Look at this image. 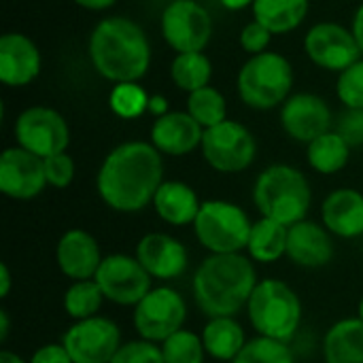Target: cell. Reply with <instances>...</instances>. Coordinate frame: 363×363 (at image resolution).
Wrapping results in <instances>:
<instances>
[{"mask_svg":"<svg viewBox=\"0 0 363 363\" xmlns=\"http://www.w3.org/2000/svg\"><path fill=\"white\" fill-rule=\"evenodd\" d=\"M162 153L145 140H128L108 151L96 174L100 200L117 213L134 215L153 204L164 183Z\"/></svg>","mask_w":363,"mask_h":363,"instance_id":"cell-1","label":"cell"},{"mask_svg":"<svg viewBox=\"0 0 363 363\" xmlns=\"http://www.w3.org/2000/svg\"><path fill=\"white\" fill-rule=\"evenodd\" d=\"M91 68L111 83H138L151 66V43L143 26L123 15L100 19L87 40Z\"/></svg>","mask_w":363,"mask_h":363,"instance_id":"cell-2","label":"cell"},{"mask_svg":"<svg viewBox=\"0 0 363 363\" xmlns=\"http://www.w3.org/2000/svg\"><path fill=\"white\" fill-rule=\"evenodd\" d=\"M259 283L255 262L242 253L208 255L191 279L196 306L208 319L236 317Z\"/></svg>","mask_w":363,"mask_h":363,"instance_id":"cell-3","label":"cell"},{"mask_svg":"<svg viewBox=\"0 0 363 363\" xmlns=\"http://www.w3.org/2000/svg\"><path fill=\"white\" fill-rule=\"evenodd\" d=\"M253 204L262 217L289 228L306 219L313 204V189L300 168L289 164H272L255 179Z\"/></svg>","mask_w":363,"mask_h":363,"instance_id":"cell-4","label":"cell"},{"mask_svg":"<svg viewBox=\"0 0 363 363\" xmlns=\"http://www.w3.org/2000/svg\"><path fill=\"white\" fill-rule=\"evenodd\" d=\"M302 300L294 287L281 279H259L249 304L247 317L257 336L291 342L302 325Z\"/></svg>","mask_w":363,"mask_h":363,"instance_id":"cell-5","label":"cell"},{"mask_svg":"<svg viewBox=\"0 0 363 363\" xmlns=\"http://www.w3.org/2000/svg\"><path fill=\"white\" fill-rule=\"evenodd\" d=\"M294 89V66L277 53L264 51L251 55L238 70L236 91L240 100L253 111H272L283 106Z\"/></svg>","mask_w":363,"mask_h":363,"instance_id":"cell-6","label":"cell"},{"mask_svg":"<svg viewBox=\"0 0 363 363\" xmlns=\"http://www.w3.org/2000/svg\"><path fill=\"white\" fill-rule=\"evenodd\" d=\"M253 221L247 211L230 200H204L194 221V234L208 255L247 251Z\"/></svg>","mask_w":363,"mask_h":363,"instance_id":"cell-7","label":"cell"},{"mask_svg":"<svg viewBox=\"0 0 363 363\" xmlns=\"http://www.w3.org/2000/svg\"><path fill=\"white\" fill-rule=\"evenodd\" d=\"M204 162L221 174H238L251 168L257 157V140L253 132L234 119H225L219 125L204 130L202 138Z\"/></svg>","mask_w":363,"mask_h":363,"instance_id":"cell-8","label":"cell"},{"mask_svg":"<svg viewBox=\"0 0 363 363\" xmlns=\"http://www.w3.org/2000/svg\"><path fill=\"white\" fill-rule=\"evenodd\" d=\"M132 321L143 340L162 345L172 334L185 328L187 321L185 298L168 285L153 287L134 306Z\"/></svg>","mask_w":363,"mask_h":363,"instance_id":"cell-9","label":"cell"},{"mask_svg":"<svg viewBox=\"0 0 363 363\" xmlns=\"http://www.w3.org/2000/svg\"><path fill=\"white\" fill-rule=\"evenodd\" d=\"M17 147L47 160L57 153H66L70 145V128L64 115L51 106L23 108L13 125Z\"/></svg>","mask_w":363,"mask_h":363,"instance_id":"cell-10","label":"cell"},{"mask_svg":"<svg viewBox=\"0 0 363 363\" xmlns=\"http://www.w3.org/2000/svg\"><path fill=\"white\" fill-rule=\"evenodd\" d=\"M160 30L174 53L204 51L213 38V17L198 0H172L162 11Z\"/></svg>","mask_w":363,"mask_h":363,"instance_id":"cell-11","label":"cell"},{"mask_svg":"<svg viewBox=\"0 0 363 363\" xmlns=\"http://www.w3.org/2000/svg\"><path fill=\"white\" fill-rule=\"evenodd\" d=\"M94 281L102 289L104 298L117 306H136L151 289L153 279L136 259L128 253L104 255Z\"/></svg>","mask_w":363,"mask_h":363,"instance_id":"cell-12","label":"cell"},{"mask_svg":"<svg viewBox=\"0 0 363 363\" xmlns=\"http://www.w3.org/2000/svg\"><path fill=\"white\" fill-rule=\"evenodd\" d=\"M304 51L315 66L338 74L363 55L353 30L336 21H321L308 28L304 36Z\"/></svg>","mask_w":363,"mask_h":363,"instance_id":"cell-13","label":"cell"},{"mask_svg":"<svg viewBox=\"0 0 363 363\" xmlns=\"http://www.w3.org/2000/svg\"><path fill=\"white\" fill-rule=\"evenodd\" d=\"M62 345L74 363H111L119 351L121 330L108 317L74 321L62 336Z\"/></svg>","mask_w":363,"mask_h":363,"instance_id":"cell-14","label":"cell"},{"mask_svg":"<svg viewBox=\"0 0 363 363\" xmlns=\"http://www.w3.org/2000/svg\"><path fill=\"white\" fill-rule=\"evenodd\" d=\"M281 128L296 143H313L321 134L334 130L330 104L311 91L291 94L281 106Z\"/></svg>","mask_w":363,"mask_h":363,"instance_id":"cell-15","label":"cell"},{"mask_svg":"<svg viewBox=\"0 0 363 363\" xmlns=\"http://www.w3.org/2000/svg\"><path fill=\"white\" fill-rule=\"evenodd\" d=\"M45 160L21 149L9 147L0 155V191L11 200H34L47 187Z\"/></svg>","mask_w":363,"mask_h":363,"instance_id":"cell-16","label":"cell"},{"mask_svg":"<svg viewBox=\"0 0 363 363\" xmlns=\"http://www.w3.org/2000/svg\"><path fill=\"white\" fill-rule=\"evenodd\" d=\"M136 259L153 281H174L187 272L189 251L179 238L164 232H151L138 240Z\"/></svg>","mask_w":363,"mask_h":363,"instance_id":"cell-17","label":"cell"},{"mask_svg":"<svg viewBox=\"0 0 363 363\" xmlns=\"http://www.w3.org/2000/svg\"><path fill=\"white\" fill-rule=\"evenodd\" d=\"M43 68L38 45L23 32H4L0 36V81L6 87L30 85Z\"/></svg>","mask_w":363,"mask_h":363,"instance_id":"cell-18","label":"cell"},{"mask_svg":"<svg viewBox=\"0 0 363 363\" xmlns=\"http://www.w3.org/2000/svg\"><path fill=\"white\" fill-rule=\"evenodd\" d=\"M336 247L330 230L323 223L302 219L289 225L287 234V259L294 266L317 270L325 268L334 259Z\"/></svg>","mask_w":363,"mask_h":363,"instance_id":"cell-19","label":"cell"},{"mask_svg":"<svg viewBox=\"0 0 363 363\" xmlns=\"http://www.w3.org/2000/svg\"><path fill=\"white\" fill-rule=\"evenodd\" d=\"M102 251L98 240L81 230L72 228L64 232L55 247V262L60 272L70 281H89L96 277L102 264Z\"/></svg>","mask_w":363,"mask_h":363,"instance_id":"cell-20","label":"cell"},{"mask_svg":"<svg viewBox=\"0 0 363 363\" xmlns=\"http://www.w3.org/2000/svg\"><path fill=\"white\" fill-rule=\"evenodd\" d=\"M204 128L187 111H170L151 125V145L170 157H183L202 147Z\"/></svg>","mask_w":363,"mask_h":363,"instance_id":"cell-21","label":"cell"},{"mask_svg":"<svg viewBox=\"0 0 363 363\" xmlns=\"http://www.w3.org/2000/svg\"><path fill=\"white\" fill-rule=\"evenodd\" d=\"M321 219L332 236L345 240L363 236V194L353 187L330 191L321 204Z\"/></svg>","mask_w":363,"mask_h":363,"instance_id":"cell-22","label":"cell"},{"mask_svg":"<svg viewBox=\"0 0 363 363\" xmlns=\"http://www.w3.org/2000/svg\"><path fill=\"white\" fill-rule=\"evenodd\" d=\"M200 198L198 191L187 185L185 181H164L153 198V211L157 217L174 228L194 225L198 213H200Z\"/></svg>","mask_w":363,"mask_h":363,"instance_id":"cell-23","label":"cell"},{"mask_svg":"<svg viewBox=\"0 0 363 363\" xmlns=\"http://www.w3.org/2000/svg\"><path fill=\"white\" fill-rule=\"evenodd\" d=\"M325 363H363V321L347 317L336 321L323 338Z\"/></svg>","mask_w":363,"mask_h":363,"instance_id":"cell-24","label":"cell"},{"mask_svg":"<svg viewBox=\"0 0 363 363\" xmlns=\"http://www.w3.org/2000/svg\"><path fill=\"white\" fill-rule=\"evenodd\" d=\"M202 342L206 355L217 362L232 363L247 345L245 328L236 317H213L202 330Z\"/></svg>","mask_w":363,"mask_h":363,"instance_id":"cell-25","label":"cell"},{"mask_svg":"<svg viewBox=\"0 0 363 363\" xmlns=\"http://www.w3.org/2000/svg\"><path fill=\"white\" fill-rule=\"evenodd\" d=\"M253 19L266 26L274 36L298 30L311 9V0H255Z\"/></svg>","mask_w":363,"mask_h":363,"instance_id":"cell-26","label":"cell"},{"mask_svg":"<svg viewBox=\"0 0 363 363\" xmlns=\"http://www.w3.org/2000/svg\"><path fill=\"white\" fill-rule=\"evenodd\" d=\"M287 234H289L287 225L259 217L257 221H253L247 255L255 264H274L287 257Z\"/></svg>","mask_w":363,"mask_h":363,"instance_id":"cell-27","label":"cell"},{"mask_svg":"<svg viewBox=\"0 0 363 363\" xmlns=\"http://www.w3.org/2000/svg\"><path fill=\"white\" fill-rule=\"evenodd\" d=\"M306 160L319 174H338L351 160V145L336 130H330L306 145Z\"/></svg>","mask_w":363,"mask_h":363,"instance_id":"cell-28","label":"cell"},{"mask_svg":"<svg viewBox=\"0 0 363 363\" xmlns=\"http://www.w3.org/2000/svg\"><path fill=\"white\" fill-rule=\"evenodd\" d=\"M213 64L204 51L177 53L170 64V79L181 91H198L211 83Z\"/></svg>","mask_w":363,"mask_h":363,"instance_id":"cell-29","label":"cell"},{"mask_svg":"<svg viewBox=\"0 0 363 363\" xmlns=\"http://www.w3.org/2000/svg\"><path fill=\"white\" fill-rule=\"evenodd\" d=\"M104 294L98 287V283L94 279L89 281H72L70 287L64 291V313L74 319V321H83V319H91L98 317L102 304H104Z\"/></svg>","mask_w":363,"mask_h":363,"instance_id":"cell-30","label":"cell"},{"mask_svg":"<svg viewBox=\"0 0 363 363\" xmlns=\"http://www.w3.org/2000/svg\"><path fill=\"white\" fill-rule=\"evenodd\" d=\"M187 113L204 128H213V125H219L221 121L228 119V102H225V96L213 87V85H206L198 91H191L187 96Z\"/></svg>","mask_w":363,"mask_h":363,"instance_id":"cell-31","label":"cell"},{"mask_svg":"<svg viewBox=\"0 0 363 363\" xmlns=\"http://www.w3.org/2000/svg\"><path fill=\"white\" fill-rule=\"evenodd\" d=\"M162 355L166 363H204L206 349L202 342V334L191 330H179L162 345Z\"/></svg>","mask_w":363,"mask_h":363,"instance_id":"cell-32","label":"cell"},{"mask_svg":"<svg viewBox=\"0 0 363 363\" xmlns=\"http://www.w3.org/2000/svg\"><path fill=\"white\" fill-rule=\"evenodd\" d=\"M149 98L138 83H117L108 94V106L119 119H138L149 111Z\"/></svg>","mask_w":363,"mask_h":363,"instance_id":"cell-33","label":"cell"},{"mask_svg":"<svg viewBox=\"0 0 363 363\" xmlns=\"http://www.w3.org/2000/svg\"><path fill=\"white\" fill-rule=\"evenodd\" d=\"M232 363H296L289 342L255 336L247 340L245 349Z\"/></svg>","mask_w":363,"mask_h":363,"instance_id":"cell-34","label":"cell"},{"mask_svg":"<svg viewBox=\"0 0 363 363\" xmlns=\"http://www.w3.org/2000/svg\"><path fill=\"white\" fill-rule=\"evenodd\" d=\"M336 96L345 104V108L363 111V57L338 74Z\"/></svg>","mask_w":363,"mask_h":363,"instance_id":"cell-35","label":"cell"},{"mask_svg":"<svg viewBox=\"0 0 363 363\" xmlns=\"http://www.w3.org/2000/svg\"><path fill=\"white\" fill-rule=\"evenodd\" d=\"M111 363H166L162 347L149 340H130L119 347Z\"/></svg>","mask_w":363,"mask_h":363,"instance_id":"cell-36","label":"cell"},{"mask_svg":"<svg viewBox=\"0 0 363 363\" xmlns=\"http://www.w3.org/2000/svg\"><path fill=\"white\" fill-rule=\"evenodd\" d=\"M45 174H47V183L55 189H66L72 185L77 168H74V160L68 153H57L45 160Z\"/></svg>","mask_w":363,"mask_h":363,"instance_id":"cell-37","label":"cell"},{"mask_svg":"<svg viewBox=\"0 0 363 363\" xmlns=\"http://www.w3.org/2000/svg\"><path fill=\"white\" fill-rule=\"evenodd\" d=\"M272 32L262 26L259 21H249L242 32H240V47L249 53V55H259L264 51H268L270 43H272Z\"/></svg>","mask_w":363,"mask_h":363,"instance_id":"cell-38","label":"cell"},{"mask_svg":"<svg viewBox=\"0 0 363 363\" xmlns=\"http://www.w3.org/2000/svg\"><path fill=\"white\" fill-rule=\"evenodd\" d=\"M349 145L362 147L363 145V111L362 108H345V113L338 117L334 128Z\"/></svg>","mask_w":363,"mask_h":363,"instance_id":"cell-39","label":"cell"},{"mask_svg":"<svg viewBox=\"0 0 363 363\" xmlns=\"http://www.w3.org/2000/svg\"><path fill=\"white\" fill-rule=\"evenodd\" d=\"M30 363H74L72 357L68 355L66 347L62 342H49V345H43L38 347L32 357Z\"/></svg>","mask_w":363,"mask_h":363,"instance_id":"cell-40","label":"cell"},{"mask_svg":"<svg viewBox=\"0 0 363 363\" xmlns=\"http://www.w3.org/2000/svg\"><path fill=\"white\" fill-rule=\"evenodd\" d=\"M147 113H151L155 119H157V117H162V115H166V113H170V104H168L166 96H162V94H153V96L149 98V111H147Z\"/></svg>","mask_w":363,"mask_h":363,"instance_id":"cell-41","label":"cell"},{"mask_svg":"<svg viewBox=\"0 0 363 363\" xmlns=\"http://www.w3.org/2000/svg\"><path fill=\"white\" fill-rule=\"evenodd\" d=\"M351 30L357 38V45L363 53V2L357 6V11L353 13V21H351Z\"/></svg>","mask_w":363,"mask_h":363,"instance_id":"cell-42","label":"cell"},{"mask_svg":"<svg viewBox=\"0 0 363 363\" xmlns=\"http://www.w3.org/2000/svg\"><path fill=\"white\" fill-rule=\"evenodd\" d=\"M74 4H79L85 11H106L113 4H117V0H74Z\"/></svg>","mask_w":363,"mask_h":363,"instance_id":"cell-43","label":"cell"},{"mask_svg":"<svg viewBox=\"0 0 363 363\" xmlns=\"http://www.w3.org/2000/svg\"><path fill=\"white\" fill-rule=\"evenodd\" d=\"M11 270H9V266L2 262L0 264V298H6L9 294H11Z\"/></svg>","mask_w":363,"mask_h":363,"instance_id":"cell-44","label":"cell"},{"mask_svg":"<svg viewBox=\"0 0 363 363\" xmlns=\"http://www.w3.org/2000/svg\"><path fill=\"white\" fill-rule=\"evenodd\" d=\"M253 2L255 0H221L223 9H228V11H242L247 6H253Z\"/></svg>","mask_w":363,"mask_h":363,"instance_id":"cell-45","label":"cell"},{"mask_svg":"<svg viewBox=\"0 0 363 363\" xmlns=\"http://www.w3.org/2000/svg\"><path fill=\"white\" fill-rule=\"evenodd\" d=\"M9 328H11V323H9V313L2 308V311H0V342H6V338H9Z\"/></svg>","mask_w":363,"mask_h":363,"instance_id":"cell-46","label":"cell"},{"mask_svg":"<svg viewBox=\"0 0 363 363\" xmlns=\"http://www.w3.org/2000/svg\"><path fill=\"white\" fill-rule=\"evenodd\" d=\"M0 363H30L26 362L23 357H19L17 353H13V351H2L0 353Z\"/></svg>","mask_w":363,"mask_h":363,"instance_id":"cell-47","label":"cell"},{"mask_svg":"<svg viewBox=\"0 0 363 363\" xmlns=\"http://www.w3.org/2000/svg\"><path fill=\"white\" fill-rule=\"evenodd\" d=\"M357 319H362L363 321V296L362 300H359V306H357Z\"/></svg>","mask_w":363,"mask_h":363,"instance_id":"cell-48","label":"cell"}]
</instances>
